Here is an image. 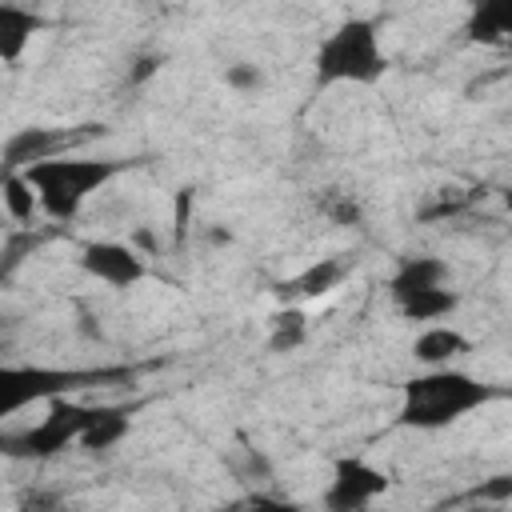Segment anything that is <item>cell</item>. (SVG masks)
Listing matches in <instances>:
<instances>
[{"label": "cell", "mask_w": 512, "mask_h": 512, "mask_svg": "<svg viewBox=\"0 0 512 512\" xmlns=\"http://www.w3.org/2000/svg\"><path fill=\"white\" fill-rule=\"evenodd\" d=\"M500 388L488 380L464 372V368H424L420 376H408L400 384V408H396V428H416V432H440L484 404H492Z\"/></svg>", "instance_id": "obj_1"}, {"label": "cell", "mask_w": 512, "mask_h": 512, "mask_svg": "<svg viewBox=\"0 0 512 512\" xmlns=\"http://www.w3.org/2000/svg\"><path fill=\"white\" fill-rule=\"evenodd\" d=\"M136 160H120V156H56V160H44V164H32L24 168L28 184L36 188V200H40V212L48 220H76L80 208L104 192L116 176H124Z\"/></svg>", "instance_id": "obj_2"}, {"label": "cell", "mask_w": 512, "mask_h": 512, "mask_svg": "<svg viewBox=\"0 0 512 512\" xmlns=\"http://www.w3.org/2000/svg\"><path fill=\"white\" fill-rule=\"evenodd\" d=\"M316 84H360L372 88L388 72V52L380 44V24L372 16H348L340 20L312 56Z\"/></svg>", "instance_id": "obj_3"}, {"label": "cell", "mask_w": 512, "mask_h": 512, "mask_svg": "<svg viewBox=\"0 0 512 512\" xmlns=\"http://www.w3.org/2000/svg\"><path fill=\"white\" fill-rule=\"evenodd\" d=\"M128 368H48V364H4L0 372V416H16L28 404L40 400H72L80 388L96 384H120L128 380Z\"/></svg>", "instance_id": "obj_4"}, {"label": "cell", "mask_w": 512, "mask_h": 512, "mask_svg": "<svg viewBox=\"0 0 512 512\" xmlns=\"http://www.w3.org/2000/svg\"><path fill=\"white\" fill-rule=\"evenodd\" d=\"M104 404H80V400H52L48 412L4 436V452L12 460H52L60 452H68L72 444H80V436L100 420Z\"/></svg>", "instance_id": "obj_5"}, {"label": "cell", "mask_w": 512, "mask_h": 512, "mask_svg": "<svg viewBox=\"0 0 512 512\" xmlns=\"http://www.w3.org/2000/svg\"><path fill=\"white\" fill-rule=\"evenodd\" d=\"M392 476L384 468H376L364 456H336L332 460V476L324 484V512H372V504L380 496H388Z\"/></svg>", "instance_id": "obj_6"}, {"label": "cell", "mask_w": 512, "mask_h": 512, "mask_svg": "<svg viewBox=\"0 0 512 512\" xmlns=\"http://www.w3.org/2000/svg\"><path fill=\"white\" fill-rule=\"evenodd\" d=\"M92 136H104V124H80L76 132L68 128H20L8 136L4 144V172H24L32 164H44V160H56L64 156L68 148L92 140Z\"/></svg>", "instance_id": "obj_7"}, {"label": "cell", "mask_w": 512, "mask_h": 512, "mask_svg": "<svg viewBox=\"0 0 512 512\" xmlns=\"http://www.w3.org/2000/svg\"><path fill=\"white\" fill-rule=\"evenodd\" d=\"M76 264L84 276H92L96 284H104L112 292H128L148 276L144 256L124 240H88V244H80Z\"/></svg>", "instance_id": "obj_8"}, {"label": "cell", "mask_w": 512, "mask_h": 512, "mask_svg": "<svg viewBox=\"0 0 512 512\" xmlns=\"http://www.w3.org/2000/svg\"><path fill=\"white\" fill-rule=\"evenodd\" d=\"M452 284V268L448 260L432 256V252H416V256H404L396 264V272L388 276V296L392 304L416 296V292H428V288H448Z\"/></svg>", "instance_id": "obj_9"}, {"label": "cell", "mask_w": 512, "mask_h": 512, "mask_svg": "<svg viewBox=\"0 0 512 512\" xmlns=\"http://www.w3.org/2000/svg\"><path fill=\"white\" fill-rule=\"evenodd\" d=\"M464 352H472V340L452 324H428L412 340V360L424 368H452V360H460Z\"/></svg>", "instance_id": "obj_10"}, {"label": "cell", "mask_w": 512, "mask_h": 512, "mask_svg": "<svg viewBox=\"0 0 512 512\" xmlns=\"http://www.w3.org/2000/svg\"><path fill=\"white\" fill-rule=\"evenodd\" d=\"M344 276H348V264H344V260L320 256V260H312L304 272H296L292 280L276 284V292H280L284 300H320V296H328L332 288H340Z\"/></svg>", "instance_id": "obj_11"}, {"label": "cell", "mask_w": 512, "mask_h": 512, "mask_svg": "<svg viewBox=\"0 0 512 512\" xmlns=\"http://www.w3.org/2000/svg\"><path fill=\"white\" fill-rule=\"evenodd\" d=\"M40 28H44V16H40V12L4 0V4H0V60H4V64H16Z\"/></svg>", "instance_id": "obj_12"}, {"label": "cell", "mask_w": 512, "mask_h": 512, "mask_svg": "<svg viewBox=\"0 0 512 512\" xmlns=\"http://www.w3.org/2000/svg\"><path fill=\"white\" fill-rule=\"evenodd\" d=\"M464 32L472 44H508L512 40V0H484V4H472L468 20H464Z\"/></svg>", "instance_id": "obj_13"}, {"label": "cell", "mask_w": 512, "mask_h": 512, "mask_svg": "<svg viewBox=\"0 0 512 512\" xmlns=\"http://www.w3.org/2000/svg\"><path fill=\"white\" fill-rule=\"evenodd\" d=\"M456 308H460V292H456L452 284H448V288L416 292V296H408V300H400V304H396V312H400L404 320L420 324V328H428V324H444Z\"/></svg>", "instance_id": "obj_14"}, {"label": "cell", "mask_w": 512, "mask_h": 512, "mask_svg": "<svg viewBox=\"0 0 512 512\" xmlns=\"http://www.w3.org/2000/svg\"><path fill=\"white\" fill-rule=\"evenodd\" d=\"M128 432H132V408H124V404H104L100 420L80 436V448L92 452V456H100V452H112Z\"/></svg>", "instance_id": "obj_15"}, {"label": "cell", "mask_w": 512, "mask_h": 512, "mask_svg": "<svg viewBox=\"0 0 512 512\" xmlns=\"http://www.w3.org/2000/svg\"><path fill=\"white\" fill-rule=\"evenodd\" d=\"M304 340H308V316H304V308H296V304L276 308L272 320H268V352L288 356V352H296Z\"/></svg>", "instance_id": "obj_16"}, {"label": "cell", "mask_w": 512, "mask_h": 512, "mask_svg": "<svg viewBox=\"0 0 512 512\" xmlns=\"http://www.w3.org/2000/svg\"><path fill=\"white\" fill-rule=\"evenodd\" d=\"M0 200H4L8 220H16V224H32V216L40 212L36 188L28 184L24 172H4V192H0Z\"/></svg>", "instance_id": "obj_17"}, {"label": "cell", "mask_w": 512, "mask_h": 512, "mask_svg": "<svg viewBox=\"0 0 512 512\" xmlns=\"http://www.w3.org/2000/svg\"><path fill=\"white\" fill-rule=\"evenodd\" d=\"M324 216L332 220V224H340V228H360L364 224V208H360V200L352 196V192H336V188H328V196H324Z\"/></svg>", "instance_id": "obj_18"}, {"label": "cell", "mask_w": 512, "mask_h": 512, "mask_svg": "<svg viewBox=\"0 0 512 512\" xmlns=\"http://www.w3.org/2000/svg\"><path fill=\"white\" fill-rule=\"evenodd\" d=\"M224 84H228L236 96H252V92L264 88V72H260V64H252V60H232V64L224 68Z\"/></svg>", "instance_id": "obj_19"}, {"label": "cell", "mask_w": 512, "mask_h": 512, "mask_svg": "<svg viewBox=\"0 0 512 512\" xmlns=\"http://www.w3.org/2000/svg\"><path fill=\"white\" fill-rule=\"evenodd\" d=\"M472 500H476V504H496V508H504V504L512 500V472H496V476L480 480V484L472 488Z\"/></svg>", "instance_id": "obj_20"}, {"label": "cell", "mask_w": 512, "mask_h": 512, "mask_svg": "<svg viewBox=\"0 0 512 512\" xmlns=\"http://www.w3.org/2000/svg\"><path fill=\"white\" fill-rule=\"evenodd\" d=\"M468 200H472V196H456V192H448V188H444L428 208H420V212H416V220H420V224H432V220L456 216V212H464V208H468Z\"/></svg>", "instance_id": "obj_21"}, {"label": "cell", "mask_w": 512, "mask_h": 512, "mask_svg": "<svg viewBox=\"0 0 512 512\" xmlns=\"http://www.w3.org/2000/svg\"><path fill=\"white\" fill-rule=\"evenodd\" d=\"M20 512H64V504H60V492L52 488H28L20 496Z\"/></svg>", "instance_id": "obj_22"}, {"label": "cell", "mask_w": 512, "mask_h": 512, "mask_svg": "<svg viewBox=\"0 0 512 512\" xmlns=\"http://www.w3.org/2000/svg\"><path fill=\"white\" fill-rule=\"evenodd\" d=\"M240 512H304L296 500H284V496H272V492H256Z\"/></svg>", "instance_id": "obj_23"}, {"label": "cell", "mask_w": 512, "mask_h": 512, "mask_svg": "<svg viewBox=\"0 0 512 512\" xmlns=\"http://www.w3.org/2000/svg\"><path fill=\"white\" fill-rule=\"evenodd\" d=\"M160 68H164V56H160V52H144V56H136V68L128 72V80H132V84H144V80H152Z\"/></svg>", "instance_id": "obj_24"}, {"label": "cell", "mask_w": 512, "mask_h": 512, "mask_svg": "<svg viewBox=\"0 0 512 512\" xmlns=\"http://www.w3.org/2000/svg\"><path fill=\"white\" fill-rule=\"evenodd\" d=\"M504 212H508V228H512V188H504Z\"/></svg>", "instance_id": "obj_25"}, {"label": "cell", "mask_w": 512, "mask_h": 512, "mask_svg": "<svg viewBox=\"0 0 512 512\" xmlns=\"http://www.w3.org/2000/svg\"><path fill=\"white\" fill-rule=\"evenodd\" d=\"M468 512H500V508H496V504H476V500H472V508H468Z\"/></svg>", "instance_id": "obj_26"}]
</instances>
